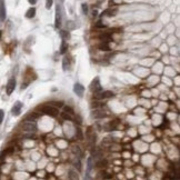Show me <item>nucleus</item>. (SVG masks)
<instances>
[{
	"label": "nucleus",
	"instance_id": "nucleus-28",
	"mask_svg": "<svg viewBox=\"0 0 180 180\" xmlns=\"http://www.w3.org/2000/svg\"><path fill=\"white\" fill-rule=\"evenodd\" d=\"M28 2H29L30 5H36V3H37V0H28Z\"/></svg>",
	"mask_w": 180,
	"mask_h": 180
},
{
	"label": "nucleus",
	"instance_id": "nucleus-18",
	"mask_svg": "<svg viewBox=\"0 0 180 180\" xmlns=\"http://www.w3.org/2000/svg\"><path fill=\"white\" fill-rule=\"evenodd\" d=\"M99 49H100V50H105V51L110 50V48H109V46H108V42H103V41H102V44L99 45Z\"/></svg>",
	"mask_w": 180,
	"mask_h": 180
},
{
	"label": "nucleus",
	"instance_id": "nucleus-17",
	"mask_svg": "<svg viewBox=\"0 0 180 180\" xmlns=\"http://www.w3.org/2000/svg\"><path fill=\"white\" fill-rule=\"evenodd\" d=\"M100 39H101L103 42H109V41H111V37H110V34H101V36H100Z\"/></svg>",
	"mask_w": 180,
	"mask_h": 180
},
{
	"label": "nucleus",
	"instance_id": "nucleus-4",
	"mask_svg": "<svg viewBox=\"0 0 180 180\" xmlns=\"http://www.w3.org/2000/svg\"><path fill=\"white\" fill-rule=\"evenodd\" d=\"M62 118L66 119V120H73L75 118V113H73V110L70 108V107H65V111L61 113Z\"/></svg>",
	"mask_w": 180,
	"mask_h": 180
},
{
	"label": "nucleus",
	"instance_id": "nucleus-10",
	"mask_svg": "<svg viewBox=\"0 0 180 180\" xmlns=\"http://www.w3.org/2000/svg\"><path fill=\"white\" fill-rule=\"evenodd\" d=\"M5 19H6V7L3 0H0V20L3 21Z\"/></svg>",
	"mask_w": 180,
	"mask_h": 180
},
{
	"label": "nucleus",
	"instance_id": "nucleus-20",
	"mask_svg": "<svg viewBox=\"0 0 180 180\" xmlns=\"http://www.w3.org/2000/svg\"><path fill=\"white\" fill-rule=\"evenodd\" d=\"M68 50V45L66 44V41H62L61 47H60V54H65Z\"/></svg>",
	"mask_w": 180,
	"mask_h": 180
},
{
	"label": "nucleus",
	"instance_id": "nucleus-23",
	"mask_svg": "<svg viewBox=\"0 0 180 180\" xmlns=\"http://www.w3.org/2000/svg\"><path fill=\"white\" fill-rule=\"evenodd\" d=\"M72 152H73L75 155H77V156H80V155H81L79 147H73V148H72Z\"/></svg>",
	"mask_w": 180,
	"mask_h": 180
},
{
	"label": "nucleus",
	"instance_id": "nucleus-26",
	"mask_svg": "<svg viewBox=\"0 0 180 180\" xmlns=\"http://www.w3.org/2000/svg\"><path fill=\"white\" fill-rule=\"evenodd\" d=\"M96 27H98V28H102V27H106V24H103L102 21H98V22L96 23Z\"/></svg>",
	"mask_w": 180,
	"mask_h": 180
},
{
	"label": "nucleus",
	"instance_id": "nucleus-5",
	"mask_svg": "<svg viewBox=\"0 0 180 180\" xmlns=\"http://www.w3.org/2000/svg\"><path fill=\"white\" fill-rule=\"evenodd\" d=\"M113 91H102V92H96L95 93V98L96 99H107V98H113Z\"/></svg>",
	"mask_w": 180,
	"mask_h": 180
},
{
	"label": "nucleus",
	"instance_id": "nucleus-6",
	"mask_svg": "<svg viewBox=\"0 0 180 180\" xmlns=\"http://www.w3.org/2000/svg\"><path fill=\"white\" fill-rule=\"evenodd\" d=\"M16 88V79L11 78L9 79L8 83H7V87H6V91H7V95H11L13 92V90Z\"/></svg>",
	"mask_w": 180,
	"mask_h": 180
},
{
	"label": "nucleus",
	"instance_id": "nucleus-30",
	"mask_svg": "<svg viewBox=\"0 0 180 180\" xmlns=\"http://www.w3.org/2000/svg\"><path fill=\"white\" fill-rule=\"evenodd\" d=\"M59 1H60L61 3H62V2H65V0H59Z\"/></svg>",
	"mask_w": 180,
	"mask_h": 180
},
{
	"label": "nucleus",
	"instance_id": "nucleus-27",
	"mask_svg": "<svg viewBox=\"0 0 180 180\" xmlns=\"http://www.w3.org/2000/svg\"><path fill=\"white\" fill-rule=\"evenodd\" d=\"M36 118H37V114H30V116L27 117V119H31V120H34Z\"/></svg>",
	"mask_w": 180,
	"mask_h": 180
},
{
	"label": "nucleus",
	"instance_id": "nucleus-22",
	"mask_svg": "<svg viewBox=\"0 0 180 180\" xmlns=\"http://www.w3.org/2000/svg\"><path fill=\"white\" fill-rule=\"evenodd\" d=\"M81 10H82L83 15H88V6L86 3H82L81 5Z\"/></svg>",
	"mask_w": 180,
	"mask_h": 180
},
{
	"label": "nucleus",
	"instance_id": "nucleus-24",
	"mask_svg": "<svg viewBox=\"0 0 180 180\" xmlns=\"http://www.w3.org/2000/svg\"><path fill=\"white\" fill-rule=\"evenodd\" d=\"M67 27L69 28V29H75V28H76L72 21H68V22H67Z\"/></svg>",
	"mask_w": 180,
	"mask_h": 180
},
{
	"label": "nucleus",
	"instance_id": "nucleus-14",
	"mask_svg": "<svg viewBox=\"0 0 180 180\" xmlns=\"http://www.w3.org/2000/svg\"><path fill=\"white\" fill-rule=\"evenodd\" d=\"M60 37L62 38V40H69L70 38H71V36H70V32L67 31V30H60Z\"/></svg>",
	"mask_w": 180,
	"mask_h": 180
},
{
	"label": "nucleus",
	"instance_id": "nucleus-13",
	"mask_svg": "<svg viewBox=\"0 0 180 180\" xmlns=\"http://www.w3.org/2000/svg\"><path fill=\"white\" fill-rule=\"evenodd\" d=\"M117 13V9H107L102 12V16H106V17H113L116 16Z\"/></svg>",
	"mask_w": 180,
	"mask_h": 180
},
{
	"label": "nucleus",
	"instance_id": "nucleus-9",
	"mask_svg": "<svg viewBox=\"0 0 180 180\" xmlns=\"http://www.w3.org/2000/svg\"><path fill=\"white\" fill-rule=\"evenodd\" d=\"M73 91L78 95L79 97H81V96L83 95V92H85V87H83L81 83H75V86H73Z\"/></svg>",
	"mask_w": 180,
	"mask_h": 180
},
{
	"label": "nucleus",
	"instance_id": "nucleus-7",
	"mask_svg": "<svg viewBox=\"0 0 180 180\" xmlns=\"http://www.w3.org/2000/svg\"><path fill=\"white\" fill-rule=\"evenodd\" d=\"M22 102L20 101H17L16 103H15V106L12 107L11 109V113L13 116H19L20 114V113H21V109H22Z\"/></svg>",
	"mask_w": 180,
	"mask_h": 180
},
{
	"label": "nucleus",
	"instance_id": "nucleus-11",
	"mask_svg": "<svg viewBox=\"0 0 180 180\" xmlns=\"http://www.w3.org/2000/svg\"><path fill=\"white\" fill-rule=\"evenodd\" d=\"M107 114L103 113L102 110H93L91 113V117L92 118H96V119H99V118H105Z\"/></svg>",
	"mask_w": 180,
	"mask_h": 180
},
{
	"label": "nucleus",
	"instance_id": "nucleus-31",
	"mask_svg": "<svg viewBox=\"0 0 180 180\" xmlns=\"http://www.w3.org/2000/svg\"><path fill=\"white\" fill-rule=\"evenodd\" d=\"M1 34H2V31H1V30H0V38H1Z\"/></svg>",
	"mask_w": 180,
	"mask_h": 180
},
{
	"label": "nucleus",
	"instance_id": "nucleus-19",
	"mask_svg": "<svg viewBox=\"0 0 180 180\" xmlns=\"http://www.w3.org/2000/svg\"><path fill=\"white\" fill-rule=\"evenodd\" d=\"M69 178L70 179H78V173L73 170H69Z\"/></svg>",
	"mask_w": 180,
	"mask_h": 180
},
{
	"label": "nucleus",
	"instance_id": "nucleus-8",
	"mask_svg": "<svg viewBox=\"0 0 180 180\" xmlns=\"http://www.w3.org/2000/svg\"><path fill=\"white\" fill-rule=\"evenodd\" d=\"M22 130L27 131V132H34L37 130V126H36V124H32V122H26V124H22Z\"/></svg>",
	"mask_w": 180,
	"mask_h": 180
},
{
	"label": "nucleus",
	"instance_id": "nucleus-3",
	"mask_svg": "<svg viewBox=\"0 0 180 180\" xmlns=\"http://www.w3.org/2000/svg\"><path fill=\"white\" fill-rule=\"evenodd\" d=\"M62 23V16H61V8L59 6V3L56 7V18H55V27L56 28H60Z\"/></svg>",
	"mask_w": 180,
	"mask_h": 180
},
{
	"label": "nucleus",
	"instance_id": "nucleus-2",
	"mask_svg": "<svg viewBox=\"0 0 180 180\" xmlns=\"http://www.w3.org/2000/svg\"><path fill=\"white\" fill-rule=\"evenodd\" d=\"M90 90L92 91V92H99V91H101L102 88H101V85H100V80L98 77H96V78L93 79L92 81H91V83H90Z\"/></svg>",
	"mask_w": 180,
	"mask_h": 180
},
{
	"label": "nucleus",
	"instance_id": "nucleus-25",
	"mask_svg": "<svg viewBox=\"0 0 180 180\" xmlns=\"http://www.w3.org/2000/svg\"><path fill=\"white\" fill-rule=\"evenodd\" d=\"M3 117H5L3 110H0V124H2V121H3Z\"/></svg>",
	"mask_w": 180,
	"mask_h": 180
},
{
	"label": "nucleus",
	"instance_id": "nucleus-21",
	"mask_svg": "<svg viewBox=\"0 0 180 180\" xmlns=\"http://www.w3.org/2000/svg\"><path fill=\"white\" fill-rule=\"evenodd\" d=\"M54 5V0H46V9H50Z\"/></svg>",
	"mask_w": 180,
	"mask_h": 180
},
{
	"label": "nucleus",
	"instance_id": "nucleus-15",
	"mask_svg": "<svg viewBox=\"0 0 180 180\" xmlns=\"http://www.w3.org/2000/svg\"><path fill=\"white\" fill-rule=\"evenodd\" d=\"M93 167V163H92V158H88V163H87V178H89V173L91 171V169Z\"/></svg>",
	"mask_w": 180,
	"mask_h": 180
},
{
	"label": "nucleus",
	"instance_id": "nucleus-1",
	"mask_svg": "<svg viewBox=\"0 0 180 180\" xmlns=\"http://www.w3.org/2000/svg\"><path fill=\"white\" fill-rule=\"evenodd\" d=\"M41 111L47 114V116H50V117H57L58 116V109L52 107V106H44L41 107Z\"/></svg>",
	"mask_w": 180,
	"mask_h": 180
},
{
	"label": "nucleus",
	"instance_id": "nucleus-16",
	"mask_svg": "<svg viewBox=\"0 0 180 180\" xmlns=\"http://www.w3.org/2000/svg\"><path fill=\"white\" fill-rule=\"evenodd\" d=\"M36 16V8H30L26 12V17L27 18H34Z\"/></svg>",
	"mask_w": 180,
	"mask_h": 180
},
{
	"label": "nucleus",
	"instance_id": "nucleus-12",
	"mask_svg": "<svg viewBox=\"0 0 180 180\" xmlns=\"http://www.w3.org/2000/svg\"><path fill=\"white\" fill-rule=\"evenodd\" d=\"M70 67V58L68 56H66L64 59H62V68L65 71H67L68 69Z\"/></svg>",
	"mask_w": 180,
	"mask_h": 180
},
{
	"label": "nucleus",
	"instance_id": "nucleus-29",
	"mask_svg": "<svg viewBox=\"0 0 180 180\" xmlns=\"http://www.w3.org/2000/svg\"><path fill=\"white\" fill-rule=\"evenodd\" d=\"M92 16H93V17H97V16H98V11H97V10H93V11H92Z\"/></svg>",
	"mask_w": 180,
	"mask_h": 180
}]
</instances>
